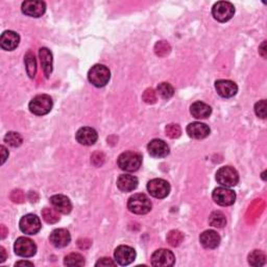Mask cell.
<instances>
[{"label":"cell","instance_id":"7a4b0ae2","mask_svg":"<svg viewBox=\"0 0 267 267\" xmlns=\"http://www.w3.org/2000/svg\"><path fill=\"white\" fill-rule=\"evenodd\" d=\"M128 208L134 214L144 215L151 210V202L145 194H134L128 202Z\"/></svg>","mask_w":267,"mask_h":267},{"label":"cell","instance_id":"836d02e7","mask_svg":"<svg viewBox=\"0 0 267 267\" xmlns=\"http://www.w3.org/2000/svg\"><path fill=\"white\" fill-rule=\"evenodd\" d=\"M165 132H166V135L171 139H177L182 134V130L180 128V125L174 124V123L168 124L165 129Z\"/></svg>","mask_w":267,"mask_h":267},{"label":"cell","instance_id":"4fadbf2b","mask_svg":"<svg viewBox=\"0 0 267 267\" xmlns=\"http://www.w3.org/2000/svg\"><path fill=\"white\" fill-rule=\"evenodd\" d=\"M22 13L25 15L39 18L41 17L46 11V4L44 2H34V0H29V2H24L21 7Z\"/></svg>","mask_w":267,"mask_h":267},{"label":"cell","instance_id":"ac0fdd59","mask_svg":"<svg viewBox=\"0 0 267 267\" xmlns=\"http://www.w3.org/2000/svg\"><path fill=\"white\" fill-rule=\"evenodd\" d=\"M187 134L193 139H205L210 135V128L202 122H192L187 126Z\"/></svg>","mask_w":267,"mask_h":267},{"label":"cell","instance_id":"e575fe53","mask_svg":"<svg viewBox=\"0 0 267 267\" xmlns=\"http://www.w3.org/2000/svg\"><path fill=\"white\" fill-rule=\"evenodd\" d=\"M142 100L144 101V103H146L148 105H152L157 102V93L154 92L153 89L148 88L144 91V93L142 95Z\"/></svg>","mask_w":267,"mask_h":267},{"label":"cell","instance_id":"44dd1931","mask_svg":"<svg viewBox=\"0 0 267 267\" xmlns=\"http://www.w3.org/2000/svg\"><path fill=\"white\" fill-rule=\"evenodd\" d=\"M200 241L205 248L214 249L220 244V236L213 230H208L201 234Z\"/></svg>","mask_w":267,"mask_h":267},{"label":"cell","instance_id":"5b68a950","mask_svg":"<svg viewBox=\"0 0 267 267\" xmlns=\"http://www.w3.org/2000/svg\"><path fill=\"white\" fill-rule=\"evenodd\" d=\"M216 181L222 187H235L239 182V174L236 169L231 166L219 168L216 172Z\"/></svg>","mask_w":267,"mask_h":267},{"label":"cell","instance_id":"5bb4252c","mask_svg":"<svg viewBox=\"0 0 267 267\" xmlns=\"http://www.w3.org/2000/svg\"><path fill=\"white\" fill-rule=\"evenodd\" d=\"M147 149L151 157L158 158V159L167 157L170 152L169 146H168L167 143L164 142L163 140H160V139L151 140L149 144L147 145Z\"/></svg>","mask_w":267,"mask_h":267},{"label":"cell","instance_id":"2e32d148","mask_svg":"<svg viewBox=\"0 0 267 267\" xmlns=\"http://www.w3.org/2000/svg\"><path fill=\"white\" fill-rule=\"evenodd\" d=\"M49 240L54 247L61 248L67 246L70 243V241H71V236H70V233L65 229H57L51 232Z\"/></svg>","mask_w":267,"mask_h":267},{"label":"cell","instance_id":"9a60e30c","mask_svg":"<svg viewBox=\"0 0 267 267\" xmlns=\"http://www.w3.org/2000/svg\"><path fill=\"white\" fill-rule=\"evenodd\" d=\"M215 89L217 93L224 98H230L237 94L238 87L236 83L229 79H219L215 81Z\"/></svg>","mask_w":267,"mask_h":267},{"label":"cell","instance_id":"277c9868","mask_svg":"<svg viewBox=\"0 0 267 267\" xmlns=\"http://www.w3.org/2000/svg\"><path fill=\"white\" fill-rule=\"evenodd\" d=\"M53 106L51 97L47 94H41L34 97L30 103V111L33 114L43 116L48 114Z\"/></svg>","mask_w":267,"mask_h":267},{"label":"cell","instance_id":"30bf717a","mask_svg":"<svg viewBox=\"0 0 267 267\" xmlns=\"http://www.w3.org/2000/svg\"><path fill=\"white\" fill-rule=\"evenodd\" d=\"M175 262V257L173 252L169 249L161 248L153 252L151 255V265L158 267H168L172 266Z\"/></svg>","mask_w":267,"mask_h":267},{"label":"cell","instance_id":"f546056e","mask_svg":"<svg viewBox=\"0 0 267 267\" xmlns=\"http://www.w3.org/2000/svg\"><path fill=\"white\" fill-rule=\"evenodd\" d=\"M158 94L163 98V100H169L174 94L173 87L168 82H161L157 88Z\"/></svg>","mask_w":267,"mask_h":267},{"label":"cell","instance_id":"e0dca14e","mask_svg":"<svg viewBox=\"0 0 267 267\" xmlns=\"http://www.w3.org/2000/svg\"><path fill=\"white\" fill-rule=\"evenodd\" d=\"M75 138L78 143L89 146V145H93L97 141L98 135L94 129L85 126V128H81L77 131Z\"/></svg>","mask_w":267,"mask_h":267},{"label":"cell","instance_id":"ffe728a7","mask_svg":"<svg viewBox=\"0 0 267 267\" xmlns=\"http://www.w3.org/2000/svg\"><path fill=\"white\" fill-rule=\"evenodd\" d=\"M20 42V37L17 33L13 32V31H7L2 35V38H0V45H2V48L8 51L14 50L17 48Z\"/></svg>","mask_w":267,"mask_h":267},{"label":"cell","instance_id":"ba28073f","mask_svg":"<svg viewBox=\"0 0 267 267\" xmlns=\"http://www.w3.org/2000/svg\"><path fill=\"white\" fill-rule=\"evenodd\" d=\"M147 190L149 194L156 199H165L170 192L169 183L163 179H153L148 182Z\"/></svg>","mask_w":267,"mask_h":267},{"label":"cell","instance_id":"8d00e7d4","mask_svg":"<svg viewBox=\"0 0 267 267\" xmlns=\"http://www.w3.org/2000/svg\"><path fill=\"white\" fill-rule=\"evenodd\" d=\"M116 262H114L110 258H102L100 261H97L95 266H116Z\"/></svg>","mask_w":267,"mask_h":267},{"label":"cell","instance_id":"7402d4cb","mask_svg":"<svg viewBox=\"0 0 267 267\" xmlns=\"http://www.w3.org/2000/svg\"><path fill=\"white\" fill-rule=\"evenodd\" d=\"M117 187L122 192H131L138 187V179L131 174H122L117 180Z\"/></svg>","mask_w":267,"mask_h":267},{"label":"cell","instance_id":"f35d334b","mask_svg":"<svg viewBox=\"0 0 267 267\" xmlns=\"http://www.w3.org/2000/svg\"><path fill=\"white\" fill-rule=\"evenodd\" d=\"M7 259V254H6V250L5 248L2 246L0 247V263H3L5 262Z\"/></svg>","mask_w":267,"mask_h":267},{"label":"cell","instance_id":"d4e9b609","mask_svg":"<svg viewBox=\"0 0 267 267\" xmlns=\"http://www.w3.org/2000/svg\"><path fill=\"white\" fill-rule=\"evenodd\" d=\"M24 62H25V67H26V72L29 74L31 78H34L37 72V63L35 55L32 51H29L24 57Z\"/></svg>","mask_w":267,"mask_h":267},{"label":"cell","instance_id":"4316f807","mask_svg":"<svg viewBox=\"0 0 267 267\" xmlns=\"http://www.w3.org/2000/svg\"><path fill=\"white\" fill-rule=\"evenodd\" d=\"M42 217L43 219L47 222V223H57L61 216H60V212L55 209V208H44L42 210Z\"/></svg>","mask_w":267,"mask_h":267},{"label":"cell","instance_id":"8992f818","mask_svg":"<svg viewBox=\"0 0 267 267\" xmlns=\"http://www.w3.org/2000/svg\"><path fill=\"white\" fill-rule=\"evenodd\" d=\"M235 14V8L231 3L219 2L212 8V15L219 22H227L231 20Z\"/></svg>","mask_w":267,"mask_h":267},{"label":"cell","instance_id":"cb8c5ba5","mask_svg":"<svg viewBox=\"0 0 267 267\" xmlns=\"http://www.w3.org/2000/svg\"><path fill=\"white\" fill-rule=\"evenodd\" d=\"M39 55L42 69H43L46 78H48L52 72V54L48 48L43 47L40 48Z\"/></svg>","mask_w":267,"mask_h":267},{"label":"cell","instance_id":"52a82bcc","mask_svg":"<svg viewBox=\"0 0 267 267\" xmlns=\"http://www.w3.org/2000/svg\"><path fill=\"white\" fill-rule=\"evenodd\" d=\"M14 250L16 254L23 258H31L36 255L37 245L30 238L20 237L18 238L15 244H14Z\"/></svg>","mask_w":267,"mask_h":267},{"label":"cell","instance_id":"6da1fadb","mask_svg":"<svg viewBox=\"0 0 267 267\" xmlns=\"http://www.w3.org/2000/svg\"><path fill=\"white\" fill-rule=\"evenodd\" d=\"M117 163L118 166L120 167V169L124 171L128 172L137 171L139 168L141 167L142 156L136 151H125L122 152L118 157Z\"/></svg>","mask_w":267,"mask_h":267},{"label":"cell","instance_id":"7c38bea8","mask_svg":"<svg viewBox=\"0 0 267 267\" xmlns=\"http://www.w3.org/2000/svg\"><path fill=\"white\" fill-rule=\"evenodd\" d=\"M114 257L117 264L122 266L129 265L136 258V250L129 245H120L115 249Z\"/></svg>","mask_w":267,"mask_h":267},{"label":"cell","instance_id":"4dcf8cb0","mask_svg":"<svg viewBox=\"0 0 267 267\" xmlns=\"http://www.w3.org/2000/svg\"><path fill=\"white\" fill-rule=\"evenodd\" d=\"M5 142L12 147H18L22 144L23 139L20 134L15 132H10L5 136Z\"/></svg>","mask_w":267,"mask_h":267},{"label":"cell","instance_id":"ab89813d","mask_svg":"<svg viewBox=\"0 0 267 267\" xmlns=\"http://www.w3.org/2000/svg\"><path fill=\"white\" fill-rule=\"evenodd\" d=\"M15 266H34V263L29 261H19L15 264Z\"/></svg>","mask_w":267,"mask_h":267},{"label":"cell","instance_id":"9c48e42d","mask_svg":"<svg viewBox=\"0 0 267 267\" xmlns=\"http://www.w3.org/2000/svg\"><path fill=\"white\" fill-rule=\"evenodd\" d=\"M213 201L222 207L232 206L236 201V193L227 187H218L212 193Z\"/></svg>","mask_w":267,"mask_h":267},{"label":"cell","instance_id":"f1b7e54d","mask_svg":"<svg viewBox=\"0 0 267 267\" xmlns=\"http://www.w3.org/2000/svg\"><path fill=\"white\" fill-rule=\"evenodd\" d=\"M64 264L67 266H83L85 265V258L77 252L69 254L64 259Z\"/></svg>","mask_w":267,"mask_h":267},{"label":"cell","instance_id":"d6986e66","mask_svg":"<svg viewBox=\"0 0 267 267\" xmlns=\"http://www.w3.org/2000/svg\"><path fill=\"white\" fill-rule=\"evenodd\" d=\"M50 204L62 214H69L72 210V204L65 195L57 194L50 198Z\"/></svg>","mask_w":267,"mask_h":267},{"label":"cell","instance_id":"3957f363","mask_svg":"<svg viewBox=\"0 0 267 267\" xmlns=\"http://www.w3.org/2000/svg\"><path fill=\"white\" fill-rule=\"evenodd\" d=\"M111 77V72L107 66L105 65H95L93 66L88 73V79L93 86L97 88L105 87L109 82Z\"/></svg>","mask_w":267,"mask_h":267},{"label":"cell","instance_id":"d6a6232c","mask_svg":"<svg viewBox=\"0 0 267 267\" xmlns=\"http://www.w3.org/2000/svg\"><path fill=\"white\" fill-rule=\"evenodd\" d=\"M170 45L165 41H160L154 45V52H156V54L159 55V57H165V55L170 52Z\"/></svg>","mask_w":267,"mask_h":267},{"label":"cell","instance_id":"d590c367","mask_svg":"<svg viewBox=\"0 0 267 267\" xmlns=\"http://www.w3.org/2000/svg\"><path fill=\"white\" fill-rule=\"evenodd\" d=\"M255 113L258 117L266 118V101H261L255 105Z\"/></svg>","mask_w":267,"mask_h":267},{"label":"cell","instance_id":"83f0119b","mask_svg":"<svg viewBox=\"0 0 267 267\" xmlns=\"http://www.w3.org/2000/svg\"><path fill=\"white\" fill-rule=\"evenodd\" d=\"M265 262H266V257L262 250L255 249L248 255V263L251 266H263Z\"/></svg>","mask_w":267,"mask_h":267},{"label":"cell","instance_id":"603a6c76","mask_svg":"<svg viewBox=\"0 0 267 267\" xmlns=\"http://www.w3.org/2000/svg\"><path fill=\"white\" fill-rule=\"evenodd\" d=\"M190 113L196 119H205L212 113V108L203 102H196L191 106Z\"/></svg>","mask_w":267,"mask_h":267},{"label":"cell","instance_id":"74e56055","mask_svg":"<svg viewBox=\"0 0 267 267\" xmlns=\"http://www.w3.org/2000/svg\"><path fill=\"white\" fill-rule=\"evenodd\" d=\"M0 149H2V164H5V162L7 161L8 157H9V151L7 150V148L3 145V146H0Z\"/></svg>","mask_w":267,"mask_h":267},{"label":"cell","instance_id":"484cf974","mask_svg":"<svg viewBox=\"0 0 267 267\" xmlns=\"http://www.w3.org/2000/svg\"><path fill=\"white\" fill-rule=\"evenodd\" d=\"M209 223L214 228H223L227 223L226 215L220 212V211H214L209 217Z\"/></svg>","mask_w":267,"mask_h":267},{"label":"cell","instance_id":"1f68e13d","mask_svg":"<svg viewBox=\"0 0 267 267\" xmlns=\"http://www.w3.org/2000/svg\"><path fill=\"white\" fill-rule=\"evenodd\" d=\"M166 239L167 242L171 246H179L183 242V240H184V235L177 230H173L168 233Z\"/></svg>","mask_w":267,"mask_h":267},{"label":"cell","instance_id":"8fae6325","mask_svg":"<svg viewBox=\"0 0 267 267\" xmlns=\"http://www.w3.org/2000/svg\"><path fill=\"white\" fill-rule=\"evenodd\" d=\"M20 230L27 235H35L41 230L40 218L35 214H27L20 219Z\"/></svg>","mask_w":267,"mask_h":267},{"label":"cell","instance_id":"60d3db41","mask_svg":"<svg viewBox=\"0 0 267 267\" xmlns=\"http://www.w3.org/2000/svg\"><path fill=\"white\" fill-rule=\"evenodd\" d=\"M265 45H266V42H263L262 45L260 46V53L263 58H266V53H265Z\"/></svg>","mask_w":267,"mask_h":267}]
</instances>
